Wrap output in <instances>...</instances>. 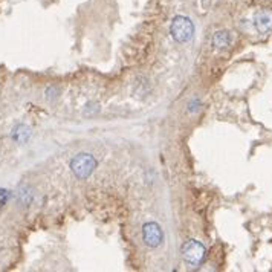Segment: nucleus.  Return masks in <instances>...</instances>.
Here are the masks:
<instances>
[{
    "label": "nucleus",
    "instance_id": "1",
    "mask_svg": "<svg viewBox=\"0 0 272 272\" xmlns=\"http://www.w3.org/2000/svg\"><path fill=\"white\" fill-rule=\"evenodd\" d=\"M170 34L178 43H185V41L191 40V37L194 34V24H193V21L188 17L176 15L175 18H173V21H171Z\"/></svg>",
    "mask_w": 272,
    "mask_h": 272
},
{
    "label": "nucleus",
    "instance_id": "4",
    "mask_svg": "<svg viewBox=\"0 0 272 272\" xmlns=\"http://www.w3.org/2000/svg\"><path fill=\"white\" fill-rule=\"evenodd\" d=\"M142 240L148 248H158L164 240V233L156 222H148L142 228Z\"/></svg>",
    "mask_w": 272,
    "mask_h": 272
},
{
    "label": "nucleus",
    "instance_id": "9",
    "mask_svg": "<svg viewBox=\"0 0 272 272\" xmlns=\"http://www.w3.org/2000/svg\"><path fill=\"white\" fill-rule=\"evenodd\" d=\"M8 201H9V191H8V190H3V188H0V208L5 207Z\"/></svg>",
    "mask_w": 272,
    "mask_h": 272
},
{
    "label": "nucleus",
    "instance_id": "7",
    "mask_svg": "<svg viewBox=\"0 0 272 272\" xmlns=\"http://www.w3.org/2000/svg\"><path fill=\"white\" fill-rule=\"evenodd\" d=\"M29 135H31V132H29V129H28L26 126H17L15 130H14V133H12V138H14L17 142L21 144V142H24V141H28Z\"/></svg>",
    "mask_w": 272,
    "mask_h": 272
},
{
    "label": "nucleus",
    "instance_id": "6",
    "mask_svg": "<svg viewBox=\"0 0 272 272\" xmlns=\"http://www.w3.org/2000/svg\"><path fill=\"white\" fill-rule=\"evenodd\" d=\"M233 43V37L230 31H217L213 37V44L216 49H227Z\"/></svg>",
    "mask_w": 272,
    "mask_h": 272
},
{
    "label": "nucleus",
    "instance_id": "8",
    "mask_svg": "<svg viewBox=\"0 0 272 272\" xmlns=\"http://www.w3.org/2000/svg\"><path fill=\"white\" fill-rule=\"evenodd\" d=\"M18 201H20L23 205H28V204L32 201V193H29L28 190L21 188L20 193H18Z\"/></svg>",
    "mask_w": 272,
    "mask_h": 272
},
{
    "label": "nucleus",
    "instance_id": "2",
    "mask_svg": "<svg viewBox=\"0 0 272 272\" xmlns=\"http://www.w3.org/2000/svg\"><path fill=\"white\" fill-rule=\"evenodd\" d=\"M96 168V159L90 153H80L70 161V170L78 179H87Z\"/></svg>",
    "mask_w": 272,
    "mask_h": 272
},
{
    "label": "nucleus",
    "instance_id": "5",
    "mask_svg": "<svg viewBox=\"0 0 272 272\" xmlns=\"http://www.w3.org/2000/svg\"><path fill=\"white\" fill-rule=\"evenodd\" d=\"M254 26L260 34L272 32V11L271 9H260L254 15Z\"/></svg>",
    "mask_w": 272,
    "mask_h": 272
},
{
    "label": "nucleus",
    "instance_id": "3",
    "mask_svg": "<svg viewBox=\"0 0 272 272\" xmlns=\"http://www.w3.org/2000/svg\"><path fill=\"white\" fill-rule=\"evenodd\" d=\"M205 253H207L205 246L197 240H188L182 248L184 260L193 266H197L202 263V260L205 259Z\"/></svg>",
    "mask_w": 272,
    "mask_h": 272
}]
</instances>
